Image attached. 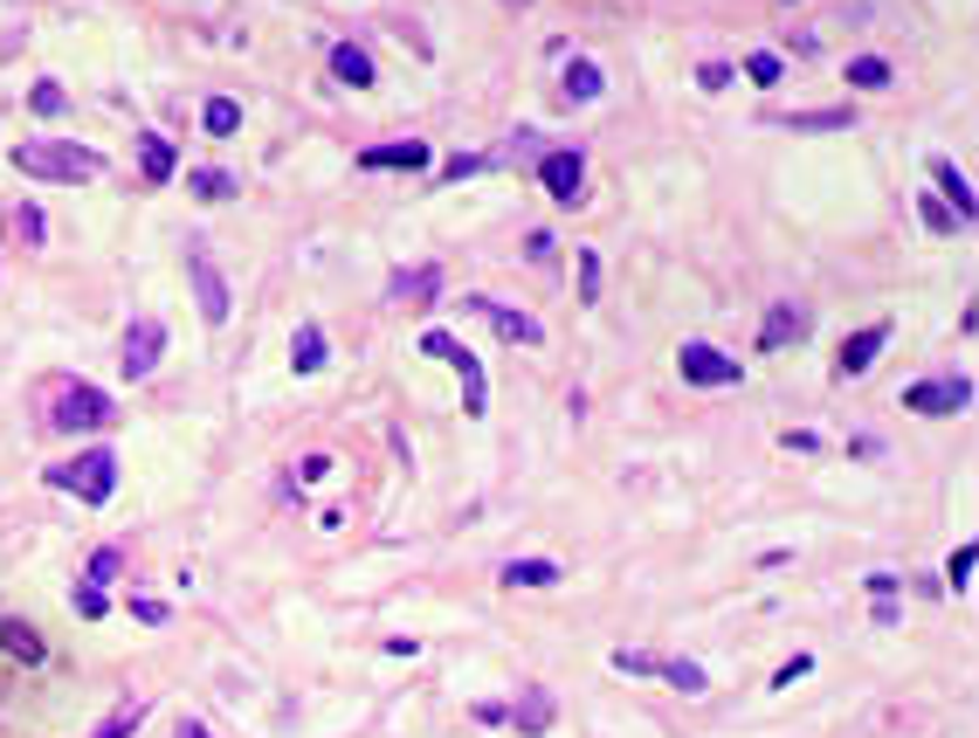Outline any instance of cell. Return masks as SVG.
<instances>
[{"instance_id": "obj_1", "label": "cell", "mask_w": 979, "mask_h": 738, "mask_svg": "<svg viewBox=\"0 0 979 738\" xmlns=\"http://www.w3.org/2000/svg\"><path fill=\"white\" fill-rule=\"evenodd\" d=\"M14 166L29 173V180H97V173H105V152L63 145V139H29V145H14Z\"/></svg>"}, {"instance_id": "obj_2", "label": "cell", "mask_w": 979, "mask_h": 738, "mask_svg": "<svg viewBox=\"0 0 979 738\" xmlns=\"http://www.w3.org/2000/svg\"><path fill=\"white\" fill-rule=\"evenodd\" d=\"M48 483H56V491H76L84 504H111V491H118V455H111V449H84L76 463L48 470Z\"/></svg>"}, {"instance_id": "obj_3", "label": "cell", "mask_w": 979, "mask_h": 738, "mask_svg": "<svg viewBox=\"0 0 979 738\" xmlns=\"http://www.w3.org/2000/svg\"><path fill=\"white\" fill-rule=\"evenodd\" d=\"M421 352H435L442 366H455V373H462V415H483V366H476V352L462 345L455 332H428V339H421Z\"/></svg>"}, {"instance_id": "obj_4", "label": "cell", "mask_w": 979, "mask_h": 738, "mask_svg": "<svg viewBox=\"0 0 979 738\" xmlns=\"http://www.w3.org/2000/svg\"><path fill=\"white\" fill-rule=\"evenodd\" d=\"M676 366H683L690 387H738V379H745L738 360H732V352H717V345H683Z\"/></svg>"}, {"instance_id": "obj_5", "label": "cell", "mask_w": 979, "mask_h": 738, "mask_svg": "<svg viewBox=\"0 0 979 738\" xmlns=\"http://www.w3.org/2000/svg\"><path fill=\"white\" fill-rule=\"evenodd\" d=\"M904 407L911 415H959V407H972V379H917V387H904Z\"/></svg>"}, {"instance_id": "obj_6", "label": "cell", "mask_w": 979, "mask_h": 738, "mask_svg": "<svg viewBox=\"0 0 979 738\" xmlns=\"http://www.w3.org/2000/svg\"><path fill=\"white\" fill-rule=\"evenodd\" d=\"M111 421H118L111 394H97V387H63V400H56V428H111Z\"/></svg>"}, {"instance_id": "obj_7", "label": "cell", "mask_w": 979, "mask_h": 738, "mask_svg": "<svg viewBox=\"0 0 979 738\" xmlns=\"http://www.w3.org/2000/svg\"><path fill=\"white\" fill-rule=\"evenodd\" d=\"M187 276H194V304H200V318L208 324H228V284H221V269L208 249H194L187 256Z\"/></svg>"}, {"instance_id": "obj_8", "label": "cell", "mask_w": 979, "mask_h": 738, "mask_svg": "<svg viewBox=\"0 0 979 738\" xmlns=\"http://www.w3.org/2000/svg\"><path fill=\"white\" fill-rule=\"evenodd\" d=\"M160 352H166V324L160 318H139L132 332H124V373L145 379L152 366H160Z\"/></svg>"}, {"instance_id": "obj_9", "label": "cell", "mask_w": 979, "mask_h": 738, "mask_svg": "<svg viewBox=\"0 0 979 738\" xmlns=\"http://www.w3.org/2000/svg\"><path fill=\"white\" fill-rule=\"evenodd\" d=\"M538 180H546V194H552V200H580L586 159H580V152H538Z\"/></svg>"}, {"instance_id": "obj_10", "label": "cell", "mask_w": 979, "mask_h": 738, "mask_svg": "<svg viewBox=\"0 0 979 738\" xmlns=\"http://www.w3.org/2000/svg\"><path fill=\"white\" fill-rule=\"evenodd\" d=\"M470 311H483V318L497 324V332H504L510 345H538V339H546V324L525 318V311H510V304H497V297H470Z\"/></svg>"}, {"instance_id": "obj_11", "label": "cell", "mask_w": 979, "mask_h": 738, "mask_svg": "<svg viewBox=\"0 0 979 738\" xmlns=\"http://www.w3.org/2000/svg\"><path fill=\"white\" fill-rule=\"evenodd\" d=\"M807 304H793V297H780L772 304V318H766V332H759V352H780V345H793V339H807Z\"/></svg>"}, {"instance_id": "obj_12", "label": "cell", "mask_w": 979, "mask_h": 738, "mask_svg": "<svg viewBox=\"0 0 979 738\" xmlns=\"http://www.w3.org/2000/svg\"><path fill=\"white\" fill-rule=\"evenodd\" d=\"M359 166H366V173H421V166H428V145H421V139L366 145V152H359Z\"/></svg>"}, {"instance_id": "obj_13", "label": "cell", "mask_w": 979, "mask_h": 738, "mask_svg": "<svg viewBox=\"0 0 979 738\" xmlns=\"http://www.w3.org/2000/svg\"><path fill=\"white\" fill-rule=\"evenodd\" d=\"M386 297H394V304H435V297H442V269H435V263L400 269L394 284H386Z\"/></svg>"}, {"instance_id": "obj_14", "label": "cell", "mask_w": 979, "mask_h": 738, "mask_svg": "<svg viewBox=\"0 0 979 738\" xmlns=\"http://www.w3.org/2000/svg\"><path fill=\"white\" fill-rule=\"evenodd\" d=\"M883 339H890V332H883V324H869V332H856V339H848V345H842V360H835V373H842V379H856V373H869V366H876V352H883Z\"/></svg>"}, {"instance_id": "obj_15", "label": "cell", "mask_w": 979, "mask_h": 738, "mask_svg": "<svg viewBox=\"0 0 979 738\" xmlns=\"http://www.w3.org/2000/svg\"><path fill=\"white\" fill-rule=\"evenodd\" d=\"M331 76L352 84V90H366L373 84V56H366V48H352V42H339V48H331Z\"/></svg>"}, {"instance_id": "obj_16", "label": "cell", "mask_w": 979, "mask_h": 738, "mask_svg": "<svg viewBox=\"0 0 979 738\" xmlns=\"http://www.w3.org/2000/svg\"><path fill=\"white\" fill-rule=\"evenodd\" d=\"M932 180H938V194L959 208V221H972V187H966V173L952 166V159H932Z\"/></svg>"}, {"instance_id": "obj_17", "label": "cell", "mask_w": 979, "mask_h": 738, "mask_svg": "<svg viewBox=\"0 0 979 738\" xmlns=\"http://www.w3.org/2000/svg\"><path fill=\"white\" fill-rule=\"evenodd\" d=\"M200 132H208V139H235V132H242V104H235V97H208Z\"/></svg>"}, {"instance_id": "obj_18", "label": "cell", "mask_w": 979, "mask_h": 738, "mask_svg": "<svg viewBox=\"0 0 979 738\" xmlns=\"http://www.w3.org/2000/svg\"><path fill=\"white\" fill-rule=\"evenodd\" d=\"M139 725H145V697H118V704H111V718L97 725L90 738H132Z\"/></svg>"}, {"instance_id": "obj_19", "label": "cell", "mask_w": 979, "mask_h": 738, "mask_svg": "<svg viewBox=\"0 0 979 738\" xmlns=\"http://www.w3.org/2000/svg\"><path fill=\"white\" fill-rule=\"evenodd\" d=\"M601 90H607L601 63H586V56H573V63H565V97H580V104H586V97H601Z\"/></svg>"}, {"instance_id": "obj_20", "label": "cell", "mask_w": 979, "mask_h": 738, "mask_svg": "<svg viewBox=\"0 0 979 738\" xmlns=\"http://www.w3.org/2000/svg\"><path fill=\"white\" fill-rule=\"evenodd\" d=\"M290 366H297V373H318V366H324V332H318V324H297V339H290Z\"/></svg>"}, {"instance_id": "obj_21", "label": "cell", "mask_w": 979, "mask_h": 738, "mask_svg": "<svg viewBox=\"0 0 979 738\" xmlns=\"http://www.w3.org/2000/svg\"><path fill=\"white\" fill-rule=\"evenodd\" d=\"M0 649L21 656V663H42V635L29 621H0Z\"/></svg>"}, {"instance_id": "obj_22", "label": "cell", "mask_w": 979, "mask_h": 738, "mask_svg": "<svg viewBox=\"0 0 979 738\" xmlns=\"http://www.w3.org/2000/svg\"><path fill=\"white\" fill-rule=\"evenodd\" d=\"M139 159H145V180H152V187H166V180H173V145H166V139H152V132H145V139H139Z\"/></svg>"}, {"instance_id": "obj_23", "label": "cell", "mask_w": 979, "mask_h": 738, "mask_svg": "<svg viewBox=\"0 0 979 738\" xmlns=\"http://www.w3.org/2000/svg\"><path fill=\"white\" fill-rule=\"evenodd\" d=\"M504 580H510V587H552V580H559V566H552V559H510V566H504Z\"/></svg>"}, {"instance_id": "obj_24", "label": "cell", "mask_w": 979, "mask_h": 738, "mask_svg": "<svg viewBox=\"0 0 979 738\" xmlns=\"http://www.w3.org/2000/svg\"><path fill=\"white\" fill-rule=\"evenodd\" d=\"M546 725H552V697H546V691H525V704H518V731L538 738Z\"/></svg>"}, {"instance_id": "obj_25", "label": "cell", "mask_w": 979, "mask_h": 738, "mask_svg": "<svg viewBox=\"0 0 979 738\" xmlns=\"http://www.w3.org/2000/svg\"><path fill=\"white\" fill-rule=\"evenodd\" d=\"M848 84H856V90H890V63L883 56H856V63H848Z\"/></svg>"}, {"instance_id": "obj_26", "label": "cell", "mask_w": 979, "mask_h": 738, "mask_svg": "<svg viewBox=\"0 0 979 738\" xmlns=\"http://www.w3.org/2000/svg\"><path fill=\"white\" fill-rule=\"evenodd\" d=\"M656 676H662V683H676V691H683V697H697V691H711V676H704L697 663H662Z\"/></svg>"}, {"instance_id": "obj_27", "label": "cell", "mask_w": 979, "mask_h": 738, "mask_svg": "<svg viewBox=\"0 0 979 738\" xmlns=\"http://www.w3.org/2000/svg\"><path fill=\"white\" fill-rule=\"evenodd\" d=\"M787 132H848V111H801L787 118Z\"/></svg>"}, {"instance_id": "obj_28", "label": "cell", "mask_w": 979, "mask_h": 738, "mask_svg": "<svg viewBox=\"0 0 979 738\" xmlns=\"http://www.w3.org/2000/svg\"><path fill=\"white\" fill-rule=\"evenodd\" d=\"M118 573H124V552H118V546H105V552H90V573H84V580H90V587H111Z\"/></svg>"}, {"instance_id": "obj_29", "label": "cell", "mask_w": 979, "mask_h": 738, "mask_svg": "<svg viewBox=\"0 0 979 738\" xmlns=\"http://www.w3.org/2000/svg\"><path fill=\"white\" fill-rule=\"evenodd\" d=\"M187 187H194L200 200H228V194H235V180H228V173H215V166H200V173H187Z\"/></svg>"}, {"instance_id": "obj_30", "label": "cell", "mask_w": 979, "mask_h": 738, "mask_svg": "<svg viewBox=\"0 0 979 738\" xmlns=\"http://www.w3.org/2000/svg\"><path fill=\"white\" fill-rule=\"evenodd\" d=\"M745 76H752L759 90H772V84H780V56H772V48H759V56H745Z\"/></svg>"}, {"instance_id": "obj_31", "label": "cell", "mask_w": 979, "mask_h": 738, "mask_svg": "<svg viewBox=\"0 0 979 738\" xmlns=\"http://www.w3.org/2000/svg\"><path fill=\"white\" fill-rule=\"evenodd\" d=\"M972 559H979V546H959V552L945 559V580H952V587H959V594L972 587Z\"/></svg>"}, {"instance_id": "obj_32", "label": "cell", "mask_w": 979, "mask_h": 738, "mask_svg": "<svg viewBox=\"0 0 979 738\" xmlns=\"http://www.w3.org/2000/svg\"><path fill=\"white\" fill-rule=\"evenodd\" d=\"M614 670H622V676H656L662 663H656V656H641V649H614Z\"/></svg>"}, {"instance_id": "obj_33", "label": "cell", "mask_w": 979, "mask_h": 738, "mask_svg": "<svg viewBox=\"0 0 979 738\" xmlns=\"http://www.w3.org/2000/svg\"><path fill=\"white\" fill-rule=\"evenodd\" d=\"M8 228H14L21 242H42V208H14V214H8Z\"/></svg>"}, {"instance_id": "obj_34", "label": "cell", "mask_w": 979, "mask_h": 738, "mask_svg": "<svg viewBox=\"0 0 979 738\" xmlns=\"http://www.w3.org/2000/svg\"><path fill=\"white\" fill-rule=\"evenodd\" d=\"M105 587H90V580H84V587H76V615H84V621H97V615H105Z\"/></svg>"}, {"instance_id": "obj_35", "label": "cell", "mask_w": 979, "mask_h": 738, "mask_svg": "<svg viewBox=\"0 0 979 738\" xmlns=\"http://www.w3.org/2000/svg\"><path fill=\"white\" fill-rule=\"evenodd\" d=\"M29 104H35L42 118H56V111H63V84H35V97H29Z\"/></svg>"}, {"instance_id": "obj_36", "label": "cell", "mask_w": 979, "mask_h": 738, "mask_svg": "<svg viewBox=\"0 0 979 738\" xmlns=\"http://www.w3.org/2000/svg\"><path fill=\"white\" fill-rule=\"evenodd\" d=\"M580 297H586V304L601 297V256H580Z\"/></svg>"}, {"instance_id": "obj_37", "label": "cell", "mask_w": 979, "mask_h": 738, "mask_svg": "<svg viewBox=\"0 0 979 738\" xmlns=\"http://www.w3.org/2000/svg\"><path fill=\"white\" fill-rule=\"evenodd\" d=\"M732 76H738L732 63H704V69H697V84H704V90H725V84H732Z\"/></svg>"}, {"instance_id": "obj_38", "label": "cell", "mask_w": 979, "mask_h": 738, "mask_svg": "<svg viewBox=\"0 0 979 738\" xmlns=\"http://www.w3.org/2000/svg\"><path fill=\"white\" fill-rule=\"evenodd\" d=\"M132 615H139V621H152V628H160V621H166V601H132Z\"/></svg>"}, {"instance_id": "obj_39", "label": "cell", "mask_w": 979, "mask_h": 738, "mask_svg": "<svg viewBox=\"0 0 979 738\" xmlns=\"http://www.w3.org/2000/svg\"><path fill=\"white\" fill-rule=\"evenodd\" d=\"M807 670H814V656H793V663H787L780 676H772V683H780V691H787V683H793V676H807Z\"/></svg>"}, {"instance_id": "obj_40", "label": "cell", "mask_w": 979, "mask_h": 738, "mask_svg": "<svg viewBox=\"0 0 979 738\" xmlns=\"http://www.w3.org/2000/svg\"><path fill=\"white\" fill-rule=\"evenodd\" d=\"M179 738H215V731H200V725H187V731H179Z\"/></svg>"}]
</instances>
